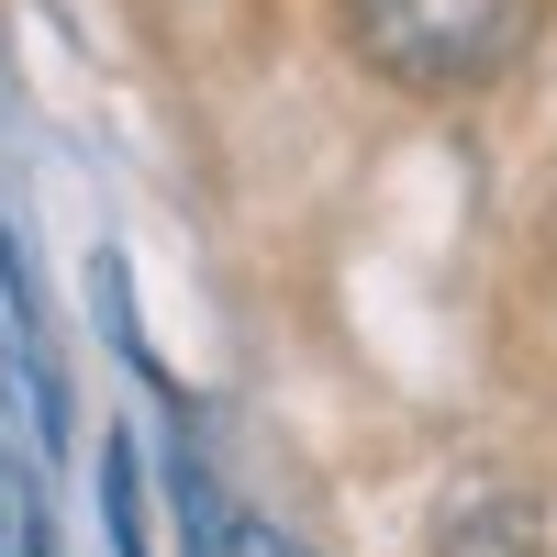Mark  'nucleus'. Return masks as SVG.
<instances>
[{"instance_id":"7ed1b4c3","label":"nucleus","mask_w":557,"mask_h":557,"mask_svg":"<svg viewBox=\"0 0 557 557\" xmlns=\"http://www.w3.org/2000/svg\"><path fill=\"white\" fill-rule=\"evenodd\" d=\"M223 557H301L290 535H268V524H235V535H223Z\"/></svg>"},{"instance_id":"f257e3e1","label":"nucleus","mask_w":557,"mask_h":557,"mask_svg":"<svg viewBox=\"0 0 557 557\" xmlns=\"http://www.w3.org/2000/svg\"><path fill=\"white\" fill-rule=\"evenodd\" d=\"M546 0H335V34L357 45L368 78L412 101H469L535 45Z\"/></svg>"},{"instance_id":"f03ea898","label":"nucleus","mask_w":557,"mask_h":557,"mask_svg":"<svg viewBox=\"0 0 557 557\" xmlns=\"http://www.w3.org/2000/svg\"><path fill=\"white\" fill-rule=\"evenodd\" d=\"M435 557H546V524H535V502H513L502 480H480V491L446 502Z\"/></svg>"}]
</instances>
